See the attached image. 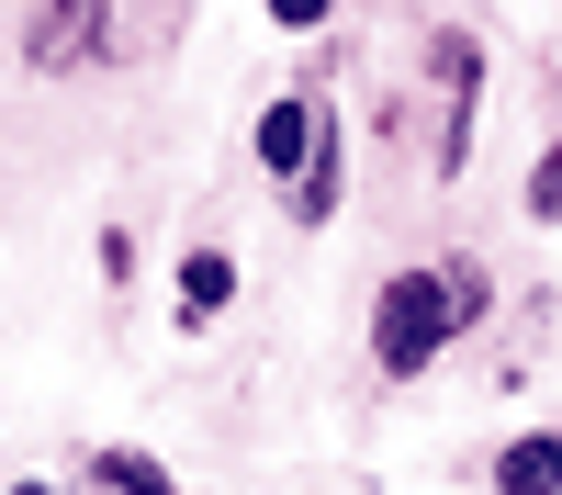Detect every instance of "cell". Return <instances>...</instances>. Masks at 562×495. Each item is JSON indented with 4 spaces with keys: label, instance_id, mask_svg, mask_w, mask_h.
<instances>
[{
    "label": "cell",
    "instance_id": "1",
    "mask_svg": "<svg viewBox=\"0 0 562 495\" xmlns=\"http://www.w3.org/2000/svg\"><path fill=\"white\" fill-rule=\"evenodd\" d=\"M473 304H484V282H461V270H394L383 304H371V360H383L394 383H405V372H428Z\"/></svg>",
    "mask_w": 562,
    "mask_h": 495
},
{
    "label": "cell",
    "instance_id": "2",
    "mask_svg": "<svg viewBox=\"0 0 562 495\" xmlns=\"http://www.w3.org/2000/svg\"><path fill=\"white\" fill-rule=\"evenodd\" d=\"M495 495H562V439H551V428L506 439V462H495Z\"/></svg>",
    "mask_w": 562,
    "mask_h": 495
},
{
    "label": "cell",
    "instance_id": "3",
    "mask_svg": "<svg viewBox=\"0 0 562 495\" xmlns=\"http://www.w3.org/2000/svg\"><path fill=\"white\" fill-rule=\"evenodd\" d=\"M259 158L293 180V169L315 158V102H270V113H259Z\"/></svg>",
    "mask_w": 562,
    "mask_h": 495
},
{
    "label": "cell",
    "instance_id": "4",
    "mask_svg": "<svg viewBox=\"0 0 562 495\" xmlns=\"http://www.w3.org/2000/svg\"><path fill=\"white\" fill-rule=\"evenodd\" d=\"M225 293H237V259H225V248H192V259H180V315H192V327L225 315Z\"/></svg>",
    "mask_w": 562,
    "mask_h": 495
},
{
    "label": "cell",
    "instance_id": "5",
    "mask_svg": "<svg viewBox=\"0 0 562 495\" xmlns=\"http://www.w3.org/2000/svg\"><path fill=\"white\" fill-rule=\"evenodd\" d=\"M102 484L113 495H169V473L147 462V450H102Z\"/></svg>",
    "mask_w": 562,
    "mask_h": 495
},
{
    "label": "cell",
    "instance_id": "6",
    "mask_svg": "<svg viewBox=\"0 0 562 495\" xmlns=\"http://www.w3.org/2000/svg\"><path fill=\"white\" fill-rule=\"evenodd\" d=\"M326 214H338V147L304 158V225H326Z\"/></svg>",
    "mask_w": 562,
    "mask_h": 495
},
{
    "label": "cell",
    "instance_id": "7",
    "mask_svg": "<svg viewBox=\"0 0 562 495\" xmlns=\"http://www.w3.org/2000/svg\"><path fill=\"white\" fill-rule=\"evenodd\" d=\"M529 214H562V147H551V158L529 169Z\"/></svg>",
    "mask_w": 562,
    "mask_h": 495
}]
</instances>
